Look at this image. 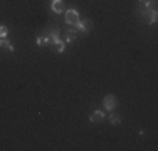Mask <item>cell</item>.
I'll list each match as a JSON object with an SVG mask.
<instances>
[{"label": "cell", "mask_w": 158, "mask_h": 151, "mask_svg": "<svg viewBox=\"0 0 158 151\" xmlns=\"http://www.w3.org/2000/svg\"><path fill=\"white\" fill-rule=\"evenodd\" d=\"M79 20H81V18H79V12H77V10L69 9V10L66 12V24H69V25H76Z\"/></svg>", "instance_id": "1"}, {"label": "cell", "mask_w": 158, "mask_h": 151, "mask_svg": "<svg viewBox=\"0 0 158 151\" xmlns=\"http://www.w3.org/2000/svg\"><path fill=\"white\" fill-rule=\"evenodd\" d=\"M74 27H76V30L77 32H81V34H86V32H89V30H91V27H93V22L89 20V18H86V20H79L76 25H74Z\"/></svg>", "instance_id": "2"}, {"label": "cell", "mask_w": 158, "mask_h": 151, "mask_svg": "<svg viewBox=\"0 0 158 151\" xmlns=\"http://www.w3.org/2000/svg\"><path fill=\"white\" fill-rule=\"evenodd\" d=\"M103 108L106 109V111H113V109L116 108V97L113 96V94H108L103 99Z\"/></svg>", "instance_id": "3"}, {"label": "cell", "mask_w": 158, "mask_h": 151, "mask_svg": "<svg viewBox=\"0 0 158 151\" xmlns=\"http://www.w3.org/2000/svg\"><path fill=\"white\" fill-rule=\"evenodd\" d=\"M51 10L54 14H62L64 12V2L62 0H51Z\"/></svg>", "instance_id": "4"}, {"label": "cell", "mask_w": 158, "mask_h": 151, "mask_svg": "<svg viewBox=\"0 0 158 151\" xmlns=\"http://www.w3.org/2000/svg\"><path fill=\"white\" fill-rule=\"evenodd\" d=\"M143 20L148 24H155L156 22V10H145L143 12Z\"/></svg>", "instance_id": "5"}, {"label": "cell", "mask_w": 158, "mask_h": 151, "mask_svg": "<svg viewBox=\"0 0 158 151\" xmlns=\"http://www.w3.org/2000/svg\"><path fill=\"white\" fill-rule=\"evenodd\" d=\"M76 37H77V30L69 29V30L66 32V39H64V42H66V44H71V42H74V40H76Z\"/></svg>", "instance_id": "6"}, {"label": "cell", "mask_w": 158, "mask_h": 151, "mask_svg": "<svg viewBox=\"0 0 158 151\" xmlns=\"http://www.w3.org/2000/svg\"><path fill=\"white\" fill-rule=\"evenodd\" d=\"M103 119H104V111H94L89 116V121H91V123H101Z\"/></svg>", "instance_id": "7"}, {"label": "cell", "mask_w": 158, "mask_h": 151, "mask_svg": "<svg viewBox=\"0 0 158 151\" xmlns=\"http://www.w3.org/2000/svg\"><path fill=\"white\" fill-rule=\"evenodd\" d=\"M35 44L37 45H49L51 44V39H49V35H39L35 39Z\"/></svg>", "instance_id": "8"}, {"label": "cell", "mask_w": 158, "mask_h": 151, "mask_svg": "<svg viewBox=\"0 0 158 151\" xmlns=\"http://www.w3.org/2000/svg\"><path fill=\"white\" fill-rule=\"evenodd\" d=\"M49 39H51V44L54 45V44L59 40V30H57V29H54V30H52V32L49 34Z\"/></svg>", "instance_id": "9"}, {"label": "cell", "mask_w": 158, "mask_h": 151, "mask_svg": "<svg viewBox=\"0 0 158 151\" xmlns=\"http://www.w3.org/2000/svg\"><path fill=\"white\" fill-rule=\"evenodd\" d=\"M54 45H56V51H57V52H64V49H66V42L61 40V39H59Z\"/></svg>", "instance_id": "10"}, {"label": "cell", "mask_w": 158, "mask_h": 151, "mask_svg": "<svg viewBox=\"0 0 158 151\" xmlns=\"http://www.w3.org/2000/svg\"><path fill=\"white\" fill-rule=\"evenodd\" d=\"M110 121H111V124H119V123H121V116L113 112V114L110 116Z\"/></svg>", "instance_id": "11"}, {"label": "cell", "mask_w": 158, "mask_h": 151, "mask_svg": "<svg viewBox=\"0 0 158 151\" xmlns=\"http://www.w3.org/2000/svg\"><path fill=\"white\" fill-rule=\"evenodd\" d=\"M7 35H9V29L5 25H0V39H5Z\"/></svg>", "instance_id": "12"}, {"label": "cell", "mask_w": 158, "mask_h": 151, "mask_svg": "<svg viewBox=\"0 0 158 151\" xmlns=\"http://www.w3.org/2000/svg\"><path fill=\"white\" fill-rule=\"evenodd\" d=\"M2 45H3V47H7V49H9V51H12V52L15 51V47H14V45L10 44L9 40H5V39H2Z\"/></svg>", "instance_id": "13"}, {"label": "cell", "mask_w": 158, "mask_h": 151, "mask_svg": "<svg viewBox=\"0 0 158 151\" xmlns=\"http://www.w3.org/2000/svg\"><path fill=\"white\" fill-rule=\"evenodd\" d=\"M140 2H141V3H145V2H150V0H140Z\"/></svg>", "instance_id": "14"}, {"label": "cell", "mask_w": 158, "mask_h": 151, "mask_svg": "<svg viewBox=\"0 0 158 151\" xmlns=\"http://www.w3.org/2000/svg\"><path fill=\"white\" fill-rule=\"evenodd\" d=\"M0 45H2V39H0Z\"/></svg>", "instance_id": "15"}]
</instances>
